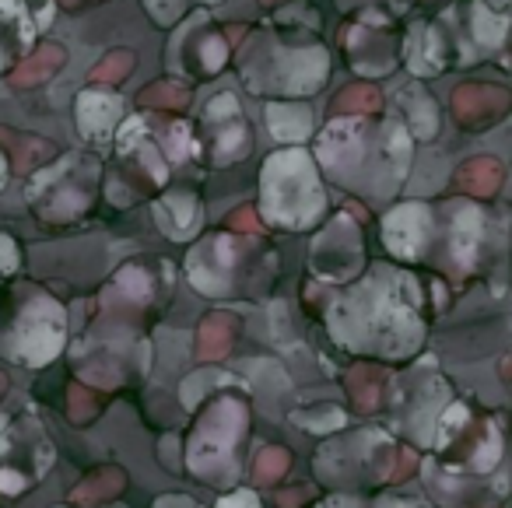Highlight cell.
Masks as SVG:
<instances>
[{"mask_svg": "<svg viewBox=\"0 0 512 508\" xmlns=\"http://www.w3.org/2000/svg\"><path fill=\"white\" fill-rule=\"evenodd\" d=\"M235 242L228 235H211L207 242H200L190 253V281L193 288H200L204 295H228L232 288V267H235Z\"/></svg>", "mask_w": 512, "mask_h": 508, "instance_id": "obj_7", "label": "cell"}, {"mask_svg": "<svg viewBox=\"0 0 512 508\" xmlns=\"http://www.w3.org/2000/svg\"><path fill=\"white\" fill-rule=\"evenodd\" d=\"M348 389H351V396H355V403L362 410L379 407V400H383V372H372V368H355V372L348 375Z\"/></svg>", "mask_w": 512, "mask_h": 508, "instance_id": "obj_27", "label": "cell"}, {"mask_svg": "<svg viewBox=\"0 0 512 508\" xmlns=\"http://www.w3.org/2000/svg\"><path fill=\"white\" fill-rule=\"evenodd\" d=\"M246 435V403L235 396H221L204 410L190 442V466L197 477L211 480L214 487H228L239 473L235 449Z\"/></svg>", "mask_w": 512, "mask_h": 508, "instance_id": "obj_3", "label": "cell"}, {"mask_svg": "<svg viewBox=\"0 0 512 508\" xmlns=\"http://www.w3.org/2000/svg\"><path fill=\"white\" fill-rule=\"evenodd\" d=\"M323 508H362V501L358 498H330Z\"/></svg>", "mask_w": 512, "mask_h": 508, "instance_id": "obj_36", "label": "cell"}, {"mask_svg": "<svg viewBox=\"0 0 512 508\" xmlns=\"http://www.w3.org/2000/svg\"><path fill=\"white\" fill-rule=\"evenodd\" d=\"M362 267V239H358V228L351 218H337L327 232L316 239L313 246V270L323 277H351Z\"/></svg>", "mask_w": 512, "mask_h": 508, "instance_id": "obj_6", "label": "cell"}, {"mask_svg": "<svg viewBox=\"0 0 512 508\" xmlns=\"http://www.w3.org/2000/svg\"><path fill=\"white\" fill-rule=\"evenodd\" d=\"M95 190V162L85 155H67L29 186V204L46 221H74L88 211Z\"/></svg>", "mask_w": 512, "mask_h": 508, "instance_id": "obj_4", "label": "cell"}, {"mask_svg": "<svg viewBox=\"0 0 512 508\" xmlns=\"http://www.w3.org/2000/svg\"><path fill=\"white\" fill-rule=\"evenodd\" d=\"M218 508H264V505H260V498L253 491H232L228 498L218 501Z\"/></svg>", "mask_w": 512, "mask_h": 508, "instance_id": "obj_33", "label": "cell"}, {"mask_svg": "<svg viewBox=\"0 0 512 508\" xmlns=\"http://www.w3.org/2000/svg\"><path fill=\"white\" fill-rule=\"evenodd\" d=\"M428 232H432V214L425 204H400L383 221L386 246L400 260H418L428 246Z\"/></svg>", "mask_w": 512, "mask_h": 508, "instance_id": "obj_9", "label": "cell"}, {"mask_svg": "<svg viewBox=\"0 0 512 508\" xmlns=\"http://www.w3.org/2000/svg\"><path fill=\"white\" fill-rule=\"evenodd\" d=\"M155 508H193V501L186 494H169V498H158Z\"/></svg>", "mask_w": 512, "mask_h": 508, "instance_id": "obj_35", "label": "cell"}, {"mask_svg": "<svg viewBox=\"0 0 512 508\" xmlns=\"http://www.w3.org/2000/svg\"><path fill=\"white\" fill-rule=\"evenodd\" d=\"M144 8H148L151 15H155L158 25H172L179 15H183L186 0H144Z\"/></svg>", "mask_w": 512, "mask_h": 508, "instance_id": "obj_30", "label": "cell"}, {"mask_svg": "<svg viewBox=\"0 0 512 508\" xmlns=\"http://www.w3.org/2000/svg\"><path fill=\"white\" fill-rule=\"evenodd\" d=\"M25 487H29V480L18 470H0V491L4 494H22Z\"/></svg>", "mask_w": 512, "mask_h": 508, "instance_id": "obj_34", "label": "cell"}, {"mask_svg": "<svg viewBox=\"0 0 512 508\" xmlns=\"http://www.w3.org/2000/svg\"><path fill=\"white\" fill-rule=\"evenodd\" d=\"M260 4H278V0H260Z\"/></svg>", "mask_w": 512, "mask_h": 508, "instance_id": "obj_42", "label": "cell"}, {"mask_svg": "<svg viewBox=\"0 0 512 508\" xmlns=\"http://www.w3.org/2000/svg\"><path fill=\"white\" fill-rule=\"evenodd\" d=\"M64 330V309L50 295L36 291L18 309L15 326H11V344H4L0 351H11L22 365H46L64 347Z\"/></svg>", "mask_w": 512, "mask_h": 508, "instance_id": "obj_5", "label": "cell"}, {"mask_svg": "<svg viewBox=\"0 0 512 508\" xmlns=\"http://www.w3.org/2000/svg\"><path fill=\"white\" fill-rule=\"evenodd\" d=\"M4 389H8V379H4V375H0V393H4Z\"/></svg>", "mask_w": 512, "mask_h": 508, "instance_id": "obj_40", "label": "cell"}, {"mask_svg": "<svg viewBox=\"0 0 512 508\" xmlns=\"http://www.w3.org/2000/svg\"><path fill=\"white\" fill-rule=\"evenodd\" d=\"M379 508H428V505H421V501H411V498H404V501L390 498V501H383Z\"/></svg>", "mask_w": 512, "mask_h": 508, "instance_id": "obj_37", "label": "cell"}, {"mask_svg": "<svg viewBox=\"0 0 512 508\" xmlns=\"http://www.w3.org/2000/svg\"><path fill=\"white\" fill-rule=\"evenodd\" d=\"M120 123V99L109 92H81L78 95V127L92 141H106Z\"/></svg>", "mask_w": 512, "mask_h": 508, "instance_id": "obj_12", "label": "cell"}, {"mask_svg": "<svg viewBox=\"0 0 512 508\" xmlns=\"http://www.w3.org/2000/svg\"><path fill=\"white\" fill-rule=\"evenodd\" d=\"M264 218L281 228H309L323 214V186L306 151H278L267 158L260 183Z\"/></svg>", "mask_w": 512, "mask_h": 508, "instance_id": "obj_2", "label": "cell"}, {"mask_svg": "<svg viewBox=\"0 0 512 508\" xmlns=\"http://www.w3.org/2000/svg\"><path fill=\"white\" fill-rule=\"evenodd\" d=\"M509 113V92L498 85H460L453 92V116L463 130H488Z\"/></svg>", "mask_w": 512, "mask_h": 508, "instance_id": "obj_10", "label": "cell"}, {"mask_svg": "<svg viewBox=\"0 0 512 508\" xmlns=\"http://www.w3.org/2000/svg\"><path fill=\"white\" fill-rule=\"evenodd\" d=\"M397 102H400V109H404L407 123H411V134H418V137L439 134V109H435V99L418 85V81L400 88Z\"/></svg>", "mask_w": 512, "mask_h": 508, "instance_id": "obj_14", "label": "cell"}, {"mask_svg": "<svg viewBox=\"0 0 512 508\" xmlns=\"http://www.w3.org/2000/svg\"><path fill=\"white\" fill-rule=\"evenodd\" d=\"M288 466H292V456L285 449H278V445H271V449L256 456V484H274V480H281V473H288Z\"/></svg>", "mask_w": 512, "mask_h": 508, "instance_id": "obj_29", "label": "cell"}, {"mask_svg": "<svg viewBox=\"0 0 512 508\" xmlns=\"http://www.w3.org/2000/svg\"><path fill=\"white\" fill-rule=\"evenodd\" d=\"M4 53H8V46H4V43H0V57H4Z\"/></svg>", "mask_w": 512, "mask_h": 508, "instance_id": "obj_41", "label": "cell"}, {"mask_svg": "<svg viewBox=\"0 0 512 508\" xmlns=\"http://www.w3.org/2000/svg\"><path fill=\"white\" fill-rule=\"evenodd\" d=\"M137 67V57L130 50H113L109 57H102L99 64L88 71V81H95V85H113V81H123L130 78Z\"/></svg>", "mask_w": 512, "mask_h": 508, "instance_id": "obj_25", "label": "cell"}, {"mask_svg": "<svg viewBox=\"0 0 512 508\" xmlns=\"http://www.w3.org/2000/svg\"><path fill=\"white\" fill-rule=\"evenodd\" d=\"M123 480H127L123 470H99L71 494V501H78V505H95V501H102V498H113L116 491H123Z\"/></svg>", "mask_w": 512, "mask_h": 508, "instance_id": "obj_24", "label": "cell"}, {"mask_svg": "<svg viewBox=\"0 0 512 508\" xmlns=\"http://www.w3.org/2000/svg\"><path fill=\"white\" fill-rule=\"evenodd\" d=\"M4 179H8V162H4V155H0V190H4Z\"/></svg>", "mask_w": 512, "mask_h": 508, "instance_id": "obj_38", "label": "cell"}, {"mask_svg": "<svg viewBox=\"0 0 512 508\" xmlns=\"http://www.w3.org/2000/svg\"><path fill=\"white\" fill-rule=\"evenodd\" d=\"M144 109H186L190 106V92L176 81H158V85H148L141 95H137Z\"/></svg>", "mask_w": 512, "mask_h": 508, "instance_id": "obj_26", "label": "cell"}, {"mask_svg": "<svg viewBox=\"0 0 512 508\" xmlns=\"http://www.w3.org/2000/svg\"><path fill=\"white\" fill-rule=\"evenodd\" d=\"M228 225H232L235 232H249V235H253L256 228H260V221H256L253 207H239V211H235L232 218H228Z\"/></svg>", "mask_w": 512, "mask_h": 508, "instance_id": "obj_32", "label": "cell"}, {"mask_svg": "<svg viewBox=\"0 0 512 508\" xmlns=\"http://www.w3.org/2000/svg\"><path fill=\"white\" fill-rule=\"evenodd\" d=\"M204 127L211 130V155H214V165L239 162V158L249 151L246 123H242L239 102H235L232 95H218V99H214L211 106H207Z\"/></svg>", "mask_w": 512, "mask_h": 508, "instance_id": "obj_8", "label": "cell"}, {"mask_svg": "<svg viewBox=\"0 0 512 508\" xmlns=\"http://www.w3.org/2000/svg\"><path fill=\"white\" fill-rule=\"evenodd\" d=\"M235 330H239V319L228 312H211L197 330V354L204 361H218L232 347Z\"/></svg>", "mask_w": 512, "mask_h": 508, "instance_id": "obj_17", "label": "cell"}, {"mask_svg": "<svg viewBox=\"0 0 512 508\" xmlns=\"http://www.w3.org/2000/svg\"><path fill=\"white\" fill-rule=\"evenodd\" d=\"M4 428H8V417L0 414V435H4Z\"/></svg>", "mask_w": 512, "mask_h": 508, "instance_id": "obj_39", "label": "cell"}, {"mask_svg": "<svg viewBox=\"0 0 512 508\" xmlns=\"http://www.w3.org/2000/svg\"><path fill=\"white\" fill-rule=\"evenodd\" d=\"M474 18H477V39L484 46H498L505 36V0H477L474 8Z\"/></svg>", "mask_w": 512, "mask_h": 508, "instance_id": "obj_22", "label": "cell"}, {"mask_svg": "<svg viewBox=\"0 0 512 508\" xmlns=\"http://www.w3.org/2000/svg\"><path fill=\"white\" fill-rule=\"evenodd\" d=\"M467 459H470V470H477V473L491 470V466L502 459V431H498L495 421L481 424V431H477V438H474V449H470Z\"/></svg>", "mask_w": 512, "mask_h": 508, "instance_id": "obj_23", "label": "cell"}, {"mask_svg": "<svg viewBox=\"0 0 512 508\" xmlns=\"http://www.w3.org/2000/svg\"><path fill=\"white\" fill-rule=\"evenodd\" d=\"M67 64V50L57 43L50 46H39L36 53H32L25 64H18L15 71H11V85L15 88H32V85H43V81H50L53 74L60 71V67Z\"/></svg>", "mask_w": 512, "mask_h": 508, "instance_id": "obj_15", "label": "cell"}, {"mask_svg": "<svg viewBox=\"0 0 512 508\" xmlns=\"http://www.w3.org/2000/svg\"><path fill=\"white\" fill-rule=\"evenodd\" d=\"M155 218L169 239H186L197 228V197L193 193H169L165 200H158Z\"/></svg>", "mask_w": 512, "mask_h": 508, "instance_id": "obj_16", "label": "cell"}, {"mask_svg": "<svg viewBox=\"0 0 512 508\" xmlns=\"http://www.w3.org/2000/svg\"><path fill=\"white\" fill-rule=\"evenodd\" d=\"M330 330L351 351H376L404 358L421 344L418 288L411 277L376 270L365 284L334 305Z\"/></svg>", "mask_w": 512, "mask_h": 508, "instance_id": "obj_1", "label": "cell"}, {"mask_svg": "<svg viewBox=\"0 0 512 508\" xmlns=\"http://www.w3.org/2000/svg\"><path fill=\"white\" fill-rule=\"evenodd\" d=\"M267 123L278 141H306L313 134V113L306 106H271L267 109Z\"/></svg>", "mask_w": 512, "mask_h": 508, "instance_id": "obj_20", "label": "cell"}, {"mask_svg": "<svg viewBox=\"0 0 512 508\" xmlns=\"http://www.w3.org/2000/svg\"><path fill=\"white\" fill-rule=\"evenodd\" d=\"M327 53L323 46H302V50H285L278 60V81L274 85L281 92H295V95H306L316 92L327 78Z\"/></svg>", "mask_w": 512, "mask_h": 508, "instance_id": "obj_11", "label": "cell"}, {"mask_svg": "<svg viewBox=\"0 0 512 508\" xmlns=\"http://www.w3.org/2000/svg\"><path fill=\"white\" fill-rule=\"evenodd\" d=\"M481 242V214L470 204H456L453 211V256L460 267H470Z\"/></svg>", "mask_w": 512, "mask_h": 508, "instance_id": "obj_19", "label": "cell"}, {"mask_svg": "<svg viewBox=\"0 0 512 508\" xmlns=\"http://www.w3.org/2000/svg\"><path fill=\"white\" fill-rule=\"evenodd\" d=\"M0 144L11 151L15 172H22V176L57 155V148H53L50 141H43V137H22L18 130H4V127H0Z\"/></svg>", "mask_w": 512, "mask_h": 508, "instance_id": "obj_18", "label": "cell"}, {"mask_svg": "<svg viewBox=\"0 0 512 508\" xmlns=\"http://www.w3.org/2000/svg\"><path fill=\"white\" fill-rule=\"evenodd\" d=\"M292 424L313 431V435H327V431H341L344 428V410L330 407V403H323L320 410H295Z\"/></svg>", "mask_w": 512, "mask_h": 508, "instance_id": "obj_28", "label": "cell"}, {"mask_svg": "<svg viewBox=\"0 0 512 508\" xmlns=\"http://www.w3.org/2000/svg\"><path fill=\"white\" fill-rule=\"evenodd\" d=\"M379 106H383V95H379L376 85H351V88H344V92H337L330 113L334 116H365V113H376Z\"/></svg>", "mask_w": 512, "mask_h": 508, "instance_id": "obj_21", "label": "cell"}, {"mask_svg": "<svg viewBox=\"0 0 512 508\" xmlns=\"http://www.w3.org/2000/svg\"><path fill=\"white\" fill-rule=\"evenodd\" d=\"M18 263H22V256H18V246L11 235L0 232V274H15Z\"/></svg>", "mask_w": 512, "mask_h": 508, "instance_id": "obj_31", "label": "cell"}, {"mask_svg": "<svg viewBox=\"0 0 512 508\" xmlns=\"http://www.w3.org/2000/svg\"><path fill=\"white\" fill-rule=\"evenodd\" d=\"M502 179H505L502 162L491 155H477L456 169V186L463 193H470V197H495Z\"/></svg>", "mask_w": 512, "mask_h": 508, "instance_id": "obj_13", "label": "cell"}]
</instances>
